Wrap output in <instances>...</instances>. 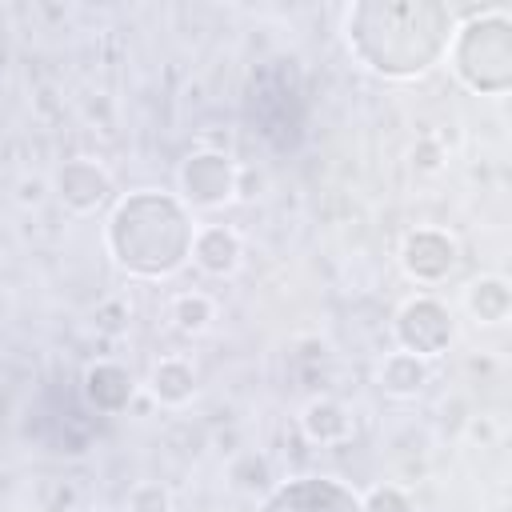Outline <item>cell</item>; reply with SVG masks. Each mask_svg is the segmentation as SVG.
Wrapping results in <instances>:
<instances>
[{
  "instance_id": "cell-17",
  "label": "cell",
  "mask_w": 512,
  "mask_h": 512,
  "mask_svg": "<svg viewBox=\"0 0 512 512\" xmlns=\"http://www.w3.org/2000/svg\"><path fill=\"white\" fill-rule=\"evenodd\" d=\"M112 316H128V308H124L120 300L100 304V312H96V328H100V332H120V328H124V320H112Z\"/></svg>"
},
{
  "instance_id": "cell-1",
  "label": "cell",
  "mask_w": 512,
  "mask_h": 512,
  "mask_svg": "<svg viewBox=\"0 0 512 512\" xmlns=\"http://www.w3.org/2000/svg\"><path fill=\"white\" fill-rule=\"evenodd\" d=\"M108 248L124 272L168 276L192 252V224L176 200L136 192L116 204L108 224Z\"/></svg>"
},
{
  "instance_id": "cell-11",
  "label": "cell",
  "mask_w": 512,
  "mask_h": 512,
  "mask_svg": "<svg viewBox=\"0 0 512 512\" xmlns=\"http://www.w3.org/2000/svg\"><path fill=\"white\" fill-rule=\"evenodd\" d=\"M148 392H152V400H160L164 408H180V404H188L192 396H196V372L184 364V360H160L156 368H152V376H148Z\"/></svg>"
},
{
  "instance_id": "cell-9",
  "label": "cell",
  "mask_w": 512,
  "mask_h": 512,
  "mask_svg": "<svg viewBox=\"0 0 512 512\" xmlns=\"http://www.w3.org/2000/svg\"><path fill=\"white\" fill-rule=\"evenodd\" d=\"M380 388L388 396H416L424 384H428V360L424 356H412V352H388L380 372H376Z\"/></svg>"
},
{
  "instance_id": "cell-2",
  "label": "cell",
  "mask_w": 512,
  "mask_h": 512,
  "mask_svg": "<svg viewBox=\"0 0 512 512\" xmlns=\"http://www.w3.org/2000/svg\"><path fill=\"white\" fill-rule=\"evenodd\" d=\"M508 12L504 8H484L480 16H472L456 44H452V60L456 72L468 88L476 92H504L508 88V64H512V44H508Z\"/></svg>"
},
{
  "instance_id": "cell-8",
  "label": "cell",
  "mask_w": 512,
  "mask_h": 512,
  "mask_svg": "<svg viewBox=\"0 0 512 512\" xmlns=\"http://www.w3.org/2000/svg\"><path fill=\"white\" fill-rule=\"evenodd\" d=\"M300 428L312 444H344L352 436V412L332 396H316L304 404Z\"/></svg>"
},
{
  "instance_id": "cell-4",
  "label": "cell",
  "mask_w": 512,
  "mask_h": 512,
  "mask_svg": "<svg viewBox=\"0 0 512 512\" xmlns=\"http://www.w3.org/2000/svg\"><path fill=\"white\" fill-rule=\"evenodd\" d=\"M180 188L196 208H220L236 196V164L224 152H196L180 168Z\"/></svg>"
},
{
  "instance_id": "cell-15",
  "label": "cell",
  "mask_w": 512,
  "mask_h": 512,
  "mask_svg": "<svg viewBox=\"0 0 512 512\" xmlns=\"http://www.w3.org/2000/svg\"><path fill=\"white\" fill-rule=\"evenodd\" d=\"M128 512H172V496L160 480H140L128 492Z\"/></svg>"
},
{
  "instance_id": "cell-16",
  "label": "cell",
  "mask_w": 512,
  "mask_h": 512,
  "mask_svg": "<svg viewBox=\"0 0 512 512\" xmlns=\"http://www.w3.org/2000/svg\"><path fill=\"white\" fill-rule=\"evenodd\" d=\"M360 512H412V504H408V496H404L400 488L380 484V488H372V492L360 500Z\"/></svg>"
},
{
  "instance_id": "cell-12",
  "label": "cell",
  "mask_w": 512,
  "mask_h": 512,
  "mask_svg": "<svg viewBox=\"0 0 512 512\" xmlns=\"http://www.w3.org/2000/svg\"><path fill=\"white\" fill-rule=\"evenodd\" d=\"M468 308H472L476 320L500 324V320L508 316V308H512V292H508V284H504L500 276L472 280V288H468Z\"/></svg>"
},
{
  "instance_id": "cell-6",
  "label": "cell",
  "mask_w": 512,
  "mask_h": 512,
  "mask_svg": "<svg viewBox=\"0 0 512 512\" xmlns=\"http://www.w3.org/2000/svg\"><path fill=\"white\" fill-rule=\"evenodd\" d=\"M112 192V176L96 164V160H68L56 168V196L72 208V212H92L96 204H104V196Z\"/></svg>"
},
{
  "instance_id": "cell-14",
  "label": "cell",
  "mask_w": 512,
  "mask_h": 512,
  "mask_svg": "<svg viewBox=\"0 0 512 512\" xmlns=\"http://www.w3.org/2000/svg\"><path fill=\"white\" fill-rule=\"evenodd\" d=\"M212 316H216V308L204 292H180L172 300V320L180 332H204L212 324Z\"/></svg>"
},
{
  "instance_id": "cell-19",
  "label": "cell",
  "mask_w": 512,
  "mask_h": 512,
  "mask_svg": "<svg viewBox=\"0 0 512 512\" xmlns=\"http://www.w3.org/2000/svg\"><path fill=\"white\" fill-rule=\"evenodd\" d=\"M260 188H264V176H260V172H252V168H236V196H240V200L260 196Z\"/></svg>"
},
{
  "instance_id": "cell-20",
  "label": "cell",
  "mask_w": 512,
  "mask_h": 512,
  "mask_svg": "<svg viewBox=\"0 0 512 512\" xmlns=\"http://www.w3.org/2000/svg\"><path fill=\"white\" fill-rule=\"evenodd\" d=\"M44 200V184L40 180H20V204H40Z\"/></svg>"
},
{
  "instance_id": "cell-5",
  "label": "cell",
  "mask_w": 512,
  "mask_h": 512,
  "mask_svg": "<svg viewBox=\"0 0 512 512\" xmlns=\"http://www.w3.org/2000/svg\"><path fill=\"white\" fill-rule=\"evenodd\" d=\"M400 260H404L408 276H416V280H424V284H436V280H444V276L452 272V264H456V240L444 236V232H436V228H420V232H412V236L404 240Z\"/></svg>"
},
{
  "instance_id": "cell-18",
  "label": "cell",
  "mask_w": 512,
  "mask_h": 512,
  "mask_svg": "<svg viewBox=\"0 0 512 512\" xmlns=\"http://www.w3.org/2000/svg\"><path fill=\"white\" fill-rule=\"evenodd\" d=\"M412 164L424 168V172H436V168H440V144H436V140H420V144L412 148Z\"/></svg>"
},
{
  "instance_id": "cell-7",
  "label": "cell",
  "mask_w": 512,
  "mask_h": 512,
  "mask_svg": "<svg viewBox=\"0 0 512 512\" xmlns=\"http://www.w3.org/2000/svg\"><path fill=\"white\" fill-rule=\"evenodd\" d=\"M192 260L208 272V276H232L244 260V244L232 228L224 224H204L200 232H192Z\"/></svg>"
},
{
  "instance_id": "cell-3",
  "label": "cell",
  "mask_w": 512,
  "mask_h": 512,
  "mask_svg": "<svg viewBox=\"0 0 512 512\" xmlns=\"http://www.w3.org/2000/svg\"><path fill=\"white\" fill-rule=\"evenodd\" d=\"M396 336L404 344V352L412 356H440L452 340V316L440 300L432 296H420V300H408L396 316Z\"/></svg>"
},
{
  "instance_id": "cell-10",
  "label": "cell",
  "mask_w": 512,
  "mask_h": 512,
  "mask_svg": "<svg viewBox=\"0 0 512 512\" xmlns=\"http://www.w3.org/2000/svg\"><path fill=\"white\" fill-rule=\"evenodd\" d=\"M84 392L96 408L104 412H120L132 400V376L120 364H92L84 372Z\"/></svg>"
},
{
  "instance_id": "cell-13",
  "label": "cell",
  "mask_w": 512,
  "mask_h": 512,
  "mask_svg": "<svg viewBox=\"0 0 512 512\" xmlns=\"http://www.w3.org/2000/svg\"><path fill=\"white\" fill-rule=\"evenodd\" d=\"M228 480L236 492H248V496L268 492L272 488V464L264 452H236L228 460Z\"/></svg>"
}]
</instances>
